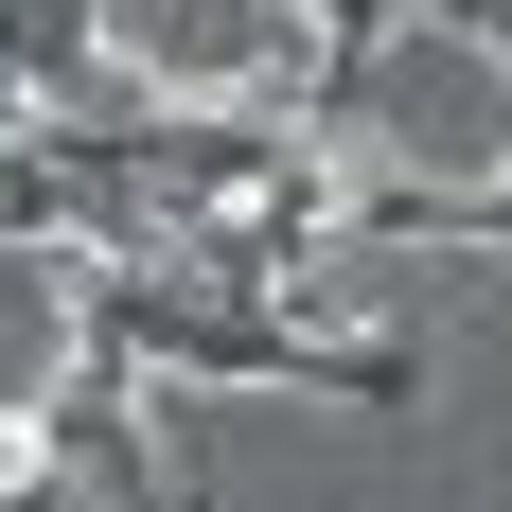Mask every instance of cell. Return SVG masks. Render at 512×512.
Listing matches in <instances>:
<instances>
[{
	"label": "cell",
	"instance_id": "cell-1",
	"mask_svg": "<svg viewBox=\"0 0 512 512\" xmlns=\"http://www.w3.org/2000/svg\"><path fill=\"white\" fill-rule=\"evenodd\" d=\"M354 106H371V142L407 159V177H495L512 159V71H495V36H460V18H389L371 71H354Z\"/></svg>",
	"mask_w": 512,
	"mask_h": 512
},
{
	"label": "cell",
	"instance_id": "cell-2",
	"mask_svg": "<svg viewBox=\"0 0 512 512\" xmlns=\"http://www.w3.org/2000/svg\"><path fill=\"white\" fill-rule=\"evenodd\" d=\"M106 36H124V71H159V89H248L265 71V0H106Z\"/></svg>",
	"mask_w": 512,
	"mask_h": 512
}]
</instances>
